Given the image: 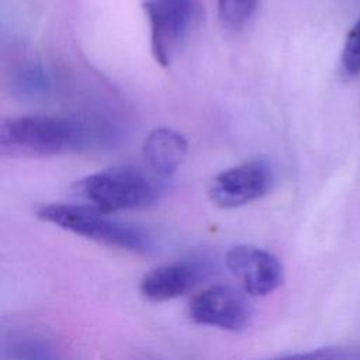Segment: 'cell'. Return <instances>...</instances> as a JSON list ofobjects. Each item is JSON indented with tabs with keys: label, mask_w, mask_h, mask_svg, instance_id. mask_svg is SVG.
<instances>
[{
	"label": "cell",
	"mask_w": 360,
	"mask_h": 360,
	"mask_svg": "<svg viewBox=\"0 0 360 360\" xmlns=\"http://www.w3.org/2000/svg\"><path fill=\"white\" fill-rule=\"evenodd\" d=\"M73 190L87 204L104 214L138 210L155 204L160 188L143 172L129 166H115L87 174L73 184Z\"/></svg>",
	"instance_id": "3957f363"
},
{
	"label": "cell",
	"mask_w": 360,
	"mask_h": 360,
	"mask_svg": "<svg viewBox=\"0 0 360 360\" xmlns=\"http://www.w3.org/2000/svg\"><path fill=\"white\" fill-rule=\"evenodd\" d=\"M345 354L336 347H321L315 350L287 354L274 360H343Z\"/></svg>",
	"instance_id": "5bb4252c"
},
{
	"label": "cell",
	"mask_w": 360,
	"mask_h": 360,
	"mask_svg": "<svg viewBox=\"0 0 360 360\" xmlns=\"http://www.w3.org/2000/svg\"><path fill=\"white\" fill-rule=\"evenodd\" d=\"M273 184L271 166L249 160L218 173L210 184L208 197L219 208H238L266 195Z\"/></svg>",
	"instance_id": "5b68a950"
},
{
	"label": "cell",
	"mask_w": 360,
	"mask_h": 360,
	"mask_svg": "<svg viewBox=\"0 0 360 360\" xmlns=\"http://www.w3.org/2000/svg\"><path fill=\"white\" fill-rule=\"evenodd\" d=\"M35 214L44 222L134 253H150L156 249L153 236L143 228L112 219L110 214L90 205L51 202L38 207Z\"/></svg>",
	"instance_id": "7a4b0ae2"
},
{
	"label": "cell",
	"mask_w": 360,
	"mask_h": 360,
	"mask_svg": "<svg viewBox=\"0 0 360 360\" xmlns=\"http://www.w3.org/2000/svg\"><path fill=\"white\" fill-rule=\"evenodd\" d=\"M205 267L195 260H179L149 270L139 283L141 294L153 302L174 300L200 283Z\"/></svg>",
	"instance_id": "ba28073f"
},
{
	"label": "cell",
	"mask_w": 360,
	"mask_h": 360,
	"mask_svg": "<svg viewBox=\"0 0 360 360\" xmlns=\"http://www.w3.org/2000/svg\"><path fill=\"white\" fill-rule=\"evenodd\" d=\"M218 15L229 28L243 27L257 7V0H217Z\"/></svg>",
	"instance_id": "8fae6325"
},
{
	"label": "cell",
	"mask_w": 360,
	"mask_h": 360,
	"mask_svg": "<svg viewBox=\"0 0 360 360\" xmlns=\"http://www.w3.org/2000/svg\"><path fill=\"white\" fill-rule=\"evenodd\" d=\"M188 315L198 325L238 333L249 328L252 308L246 297L233 287L212 285L191 300Z\"/></svg>",
	"instance_id": "8992f818"
},
{
	"label": "cell",
	"mask_w": 360,
	"mask_h": 360,
	"mask_svg": "<svg viewBox=\"0 0 360 360\" xmlns=\"http://www.w3.org/2000/svg\"><path fill=\"white\" fill-rule=\"evenodd\" d=\"M187 139L176 129L159 127L152 129L143 141L145 162L156 176H172L187 156Z\"/></svg>",
	"instance_id": "9c48e42d"
},
{
	"label": "cell",
	"mask_w": 360,
	"mask_h": 360,
	"mask_svg": "<svg viewBox=\"0 0 360 360\" xmlns=\"http://www.w3.org/2000/svg\"><path fill=\"white\" fill-rule=\"evenodd\" d=\"M104 129L83 121L51 115L10 117L0 124V153L38 159L90 148L105 139Z\"/></svg>",
	"instance_id": "6da1fadb"
},
{
	"label": "cell",
	"mask_w": 360,
	"mask_h": 360,
	"mask_svg": "<svg viewBox=\"0 0 360 360\" xmlns=\"http://www.w3.org/2000/svg\"><path fill=\"white\" fill-rule=\"evenodd\" d=\"M225 264L249 295H267L278 288L284 278L278 257L252 245L232 246L226 252Z\"/></svg>",
	"instance_id": "52a82bcc"
},
{
	"label": "cell",
	"mask_w": 360,
	"mask_h": 360,
	"mask_svg": "<svg viewBox=\"0 0 360 360\" xmlns=\"http://www.w3.org/2000/svg\"><path fill=\"white\" fill-rule=\"evenodd\" d=\"M48 346L41 340H18L10 349L11 360H49Z\"/></svg>",
	"instance_id": "4fadbf2b"
},
{
	"label": "cell",
	"mask_w": 360,
	"mask_h": 360,
	"mask_svg": "<svg viewBox=\"0 0 360 360\" xmlns=\"http://www.w3.org/2000/svg\"><path fill=\"white\" fill-rule=\"evenodd\" d=\"M11 87L15 96L25 100H37L49 93L51 82L45 69L38 62L27 60L14 69Z\"/></svg>",
	"instance_id": "30bf717a"
},
{
	"label": "cell",
	"mask_w": 360,
	"mask_h": 360,
	"mask_svg": "<svg viewBox=\"0 0 360 360\" xmlns=\"http://www.w3.org/2000/svg\"><path fill=\"white\" fill-rule=\"evenodd\" d=\"M340 62L346 75L354 76L360 72V20L346 35Z\"/></svg>",
	"instance_id": "7c38bea8"
},
{
	"label": "cell",
	"mask_w": 360,
	"mask_h": 360,
	"mask_svg": "<svg viewBox=\"0 0 360 360\" xmlns=\"http://www.w3.org/2000/svg\"><path fill=\"white\" fill-rule=\"evenodd\" d=\"M198 0H145L152 55L160 66L170 65L198 15Z\"/></svg>",
	"instance_id": "277c9868"
}]
</instances>
